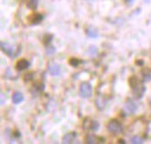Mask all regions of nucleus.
<instances>
[{
	"instance_id": "f257e3e1",
	"label": "nucleus",
	"mask_w": 151,
	"mask_h": 144,
	"mask_svg": "<svg viewBox=\"0 0 151 144\" xmlns=\"http://www.w3.org/2000/svg\"><path fill=\"white\" fill-rule=\"evenodd\" d=\"M130 85H131L133 96H134L136 98H142V97L144 96L145 86H144L143 84L139 83V80H138L137 77H132V78H130Z\"/></svg>"
},
{
	"instance_id": "f03ea898",
	"label": "nucleus",
	"mask_w": 151,
	"mask_h": 144,
	"mask_svg": "<svg viewBox=\"0 0 151 144\" xmlns=\"http://www.w3.org/2000/svg\"><path fill=\"white\" fill-rule=\"evenodd\" d=\"M107 130H109L111 133H113V135H119V133L123 131V126H122V124H120L118 120L113 119V120H110V122H109V124H107Z\"/></svg>"
},
{
	"instance_id": "7ed1b4c3",
	"label": "nucleus",
	"mask_w": 151,
	"mask_h": 144,
	"mask_svg": "<svg viewBox=\"0 0 151 144\" xmlns=\"http://www.w3.org/2000/svg\"><path fill=\"white\" fill-rule=\"evenodd\" d=\"M79 94L81 98H90L92 94V86L90 83H83L79 89Z\"/></svg>"
},
{
	"instance_id": "20e7f679",
	"label": "nucleus",
	"mask_w": 151,
	"mask_h": 144,
	"mask_svg": "<svg viewBox=\"0 0 151 144\" xmlns=\"http://www.w3.org/2000/svg\"><path fill=\"white\" fill-rule=\"evenodd\" d=\"M124 110H125V112L127 114H132V113H134L137 111V104L133 100L127 99L125 102V104H124Z\"/></svg>"
},
{
	"instance_id": "39448f33",
	"label": "nucleus",
	"mask_w": 151,
	"mask_h": 144,
	"mask_svg": "<svg viewBox=\"0 0 151 144\" xmlns=\"http://www.w3.org/2000/svg\"><path fill=\"white\" fill-rule=\"evenodd\" d=\"M48 72L51 76L53 77H57V76H60L61 73V67L58 65V64H54V63H51L50 66H48Z\"/></svg>"
},
{
	"instance_id": "423d86ee",
	"label": "nucleus",
	"mask_w": 151,
	"mask_h": 144,
	"mask_svg": "<svg viewBox=\"0 0 151 144\" xmlns=\"http://www.w3.org/2000/svg\"><path fill=\"white\" fill-rule=\"evenodd\" d=\"M76 138H77V133H76V132H68V133H66V135L63 137V143H64V144L74 143Z\"/></svg>"
},
{
	"instance_id": "0eeeda50",
	"label": "nucleus",
	"mask_w": 151,
	"mask_h": 144,
	"mask_svg": "<svg viewBox=\"0 0 151 144\" xmlns=\"http://www.w3.org/2000/svg\"><path fill=\"white\" fill-rule=\"evenodd\" d=\"M98 122L96 120H90V119H85L84 120V127L86 130H97L98 129Z\"/></svg>"
},
{
	"instance_id": "6e6552de",
	"label": "nucleus",
	"mask_w": 151,
	"mask_h": 144,
	"mask_svg": "<svg viewBox=\"0 0 151 144\" xmlns=\"http://www.w3.org/2000/svg\"><path fill=\"white\" fill-rule=\"evenodd\" d=\"M17 70L18 71H24V70H26V68H28L29 67V63H28V60H26V59H20L18 63H17Z\"/></svg>"
},
{
	"instance_id": "1a4fd4ad",
	"label": "nucleus",
	"mask_w": 151,
	"mask_h": 144,
	"mask_svg": "<svg viewBox=\"0 0 151 144\" xmlns=\"http://www.w3.org/2000/svg\"><path fill=\"white\" fill-rule=\"evenodd\" d=\"M24 100V94L21 92H14V94L12 96V102L14 104H19Z\"/></svg>"
},
{
	"instance_id": "9d476101",
	"label": "nucleus",
	"mask_w": 151,
	"mask_h": 144,
	"mask_svg": "<svg viewBox=\"0 0 151 144\" xmlns=\"http://www.w3.org/2000/svg\"><path fill=\"white\" fill-rule=\"evenodd\" d=\"M1 50L8 54V55H12L13 54V47L9 45V44H6V42H1Z\"/></svg>"
},
{
	"instance_id": "9b49d317",
	"label": "nucleus",
	"mask_w": 151,
	"mask_h": 144,
	"mask_svg": "<svg viewBox=\"0 0 151 144\" xmlns=\"http://www.w3.org/2000/svg\"><path fill=\"white\" fill-rule=\"evenodd\" d=\"M142 78L145 80V81H149L151 80V68H145L142 71Z\"/></svg>"
},
{
	"instance_id": "f8f14e48",
	"label": "nucleus",
	"mask_w": 151,
	"mask_h": 144,
	"mask_svg": "<svg viewBox=\"0 0 151 144\" xmlns=\"http://www.w3.org/2000/svg\"><path fill=\"white\" fill-rule=\"evenodd\" d=\"M86 33H87V35H88L90 38H97V37H98V31L94 30L93 27H88V28L86 30Z\"/></svg>"
},
{
	"instance_id": "ddd939ff",
	"label": "nucleus",
	"mask_w": 151,
	"mask_h": 144,
	"mask_svg": "<svg viewBox=\"0 0 151 144\" xmlns=\"http://www.w3.org/2000/svg\"><path fill=\"white\" fill-rule=\"evenodd\" d=\"M38 2H39V0H26V5L31 9H35L38 7Z\"/></svg>"
},
{
	"instance_id": "4468645a",
	"label": "nucleus",
	"mask_w": 151,
	"mask_h": 144,
	"mask_svg": "<svg viewBox=\"0 0 151 144\" xmlns=\"http://www.w3.org/2000/svg\"><path fill=\"white\" fill-rule=\"evenodd\" d=\"M29 19H31V22L32 24H38V22H40L42 20V15L41 14H33Z\"/></svg>"
},
{
	"instance_id": "2eb2a0df",
	"label": "nucleus",
	"mask_w": 151,
	"mask_h": 144,
	"mask_svg": "<svg viewBox=\"0 0 151 144\" xmlns=\"http://www.w3.org/2000/svg\"><path fill=\"white\" fill-rule=\"evenodd\" d=\"M131 143H133V144H142L143 143V139L140 137L134 136V137H131Z\"/></svg>"
},
{
	"instance_id": "dca6fc26",
	"label": "nucleus",
	"mask_w": 151,
	"mask_h": 144,
	"mask_svg": "<svg viewBox=\"0 0 151 144\" xmlns=\"http://www.w3.org/2000/svg\"><path fill=\"white\" fill-rule=\"evenodd\" d=\"M86 142L90 143V144H93V143H96V137H93V136H87Z\"/></svg>"
},
{
	"instance_id": "f3484780",
	"label": "nucleus",
	"mask_w": 151,
	"mask_h": 144,
	"mask_svg": "<svg viewBox=\"0 0 151 144\" xmlns=\"http://www.w3.org/2000/svg\"><path fill=\"white\" fill-rule=\"evenodd\" d=\"M88 52L93 55V54H97V52H98V51H97V48H96L94 46H91V47H90V50H88Z\"/></svg>"
},
{
	"instance_id": "a211bd4d",
	"label": "nucleus",
	"mask_w": 151,
	"mask_h": 144,
	"mask_svg": "<svg viewBox=\"0 0 151 144\" xmlns=\"http://www.w3.org/2000/svg\"><path fill=\"white\" fill-rule=\"evenodd\" d=\"M70 64L73 65V66H77L79 64V60H77V59H70Z\"/></svg>"
},
{
	"instance_id": "6ab92c4d",
	"label": "nucleus",
	"mask_w": 151,
	"mask_h": 144,
	"mask_svg": "<svg viewBox=\"0 0 151 144\" xmlns=\"http://www.w3.org/2000/svg\"><path fill=\"white\" fill-rule=\"evenodd\" d=\"M54 51V48H48V50H46V53H52Z\"/></svg>"
},
{
	"instance_id": "aec40b11",
	"label": "nucleus",
	"mask_w": 151,
	"mask_h": 144,
	"mask_svg": "<svg viewBox=\"0 0 151 144\" xmlns=\"http://www.w3.org/2000/svg\"><path fill=\"white\" fill-rule=\"evenodd\" d=\"M125 2H126V4H133L134 0H125Z\"/></svg>"
}]
</instances>
